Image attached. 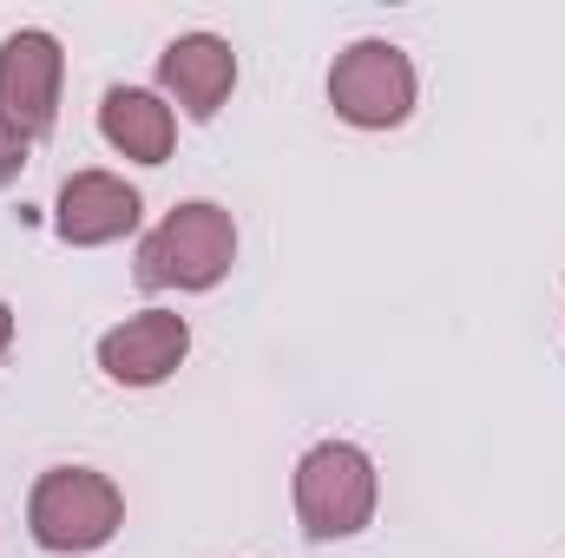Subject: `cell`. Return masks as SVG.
Returning a JSON list of instances; mask_svg holds the SVG:
<instances>
[{"label": "cell", "mask_w": 565, "mask_h": 558, "mask_svg": "<svg viewBox=\"0 0 565 558\" xmlns=\"http://www.w3.org/2000/svg\"><path fill=\"white\" fill-rule=\"evenodd\" d=\"M60 79H66V53L46 26H20L0 40V119L26 144L60 126Z\"/></svg>", "instance_id": "obj_5"}, {"label": "cell", "mask_w": 565, "mask_h": 558, "mask_svg": "<svg viewBox=\"0 0 565 558\" xmlns=\"http://www.w3.org/2000/svg\"><path fill=\"white\" fill-rule=\"evenodd\" d=\"M375 500H382V480H375V460L355 440H316L296 460V519H302V539H316V546L355 539L375 519Z\"/></svg>", "instance_id": "obj_3"}, {"label": "cell", "mask_w": 565, "mask_h": 558, "mask_svg": "<svg viewBox=\"0 0 565 558\" xmlns=\"http://www.w3.org/2000/svg\"><path fill=\"white\" fill-rule=\"evenodd\" d=\"M119 526H126V493L99 466H46L26 493V533L40 552H99L119 539Z\"/></svg>", "instance_id": "obj_1"}, {"label": "cell", "mask_w": 565, "mask_h": 558, "mask_svg": "<svg viewBox=\"0 0 565 558\" xmlns=\"http://www.w3.org/2000/svg\"><path fill=\"white\" fill-rule=\"evenodd\" d=\"M237 264V224L224 204L211 197H191L178 211H164V224L151 230L132 257V277L139 289H217Z\"/></svg>", "instance_id": "obj_2"}, {"label": "cell", "mask_w": 565, "mask_h": 558, "mask_svg": "<svg viewBox=\"0 0 565 558\" xmlns=\"http://www.w3.org/2000/svg\"><path fill=\"white\" fill-rule=\"evenodd\" d=\"M26 151H33V144H26L13 126H7V119H0V184H13V178L26 171Z\"/></svg>", "instance_id": "obj_10"}, {"label": "cell", "mask_w": 565, "mask_h": 558, "mask_svg": "<svg viewBox=\"0 0 565 558\" xmlns=\"http://www.w3.org/2000/svg\"><path fill=\"white\" fill-rule=\"evenodd\" d=\"M184 355H191V322L171 309H139L99 335V368L113 388H158L184 368Z\"/></svg>", "instance_id": "obj_6"}, {"label": "cell", "mask_w": 565, "mask_h": 558, "mask_svg": "<svg viewBox=\"0 0 565 558\" xmlns=\"http://www.w3.org/2000/svg\"><path fill=\"white\" fill-rule=\"evenodd\" d=\"M145 217V197L113 178V171H73L60 184V204H53V230L73 244V250H99V244H119L132 237Z\"/></svg>", "instance_id": "obj_7"}, {"label": "cell", "mask_w": 565, "mask_h": 558, "mask_svg": "<svg viewBox=\"0 0 565 558\" xmlns=\"http://www.w3.org/2000/svg\"><path fill=\"white\" fill-rule=\"evenodd\" d=\"M99 139L132 164H164L178 144V112L145 86H113L99 99Z\"/></svg>", "instance_id": "obj_9"}, {"label": "cell", "mask_w": 565, "mask_h": 558, "mask_svg": "<svg viewBox=\"0 0 565 558\" xmlns=\"http://www.w3.org/2000/svg\"><path fill=\"white\" fill-rule=\"evenodd\" d=\"M158 86L184 106V119H217L231 86H237V53L224 33H178L164 53H158Z\"/></svg>", "instance_id": "obj_8"}, {"label": "cell", "mask_w": 565, "mask_h": 558, "mask_svg": "<svg viewBox=\"0 0 565 558\" xmlns=\"http://www.w3.org/2000/svg\"><path fill=\"white\" fill-rule=\"evenodd\" d=\"M7 348H13V309L0 302V355H7Z\"/></svg>", "instance_id": "obj_11"}, {"label": "cell", "mask_w": 565, "mask_h": 558, "mask_svg": "<svg viewBox=\"0 0 565 558\" xmlns=\"http://www.w3.org/2000/svg\"><path fill=\"white\" fill-rule=\"evenodd\" d=\"M415 93H422L415 60L395 40H355L329 66V106L355 132H395V126H408Z\"/></svg>", "instance_id": "obj_4"}]
</instances>
